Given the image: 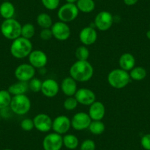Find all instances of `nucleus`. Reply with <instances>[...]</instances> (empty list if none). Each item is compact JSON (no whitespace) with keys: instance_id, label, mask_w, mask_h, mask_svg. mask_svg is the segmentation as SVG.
<instances>
[{"instance_id":"nucleus-36","label":"nucleus","mask_w":150,"mask_h":150,"mask_svg":"<svg viewBox=\"0 0 150 150\" xmlns=\"http://www.w3.org/2000/svg\"><path fill=\"white\" fill-rule=\"evenodd\" d=\"M40 38L43 41H50V40H51L53 38L51 28L42 29V30L40 33Z\"/></svg>"},{"instance_id":"nucleus-34","label":"nucleus","mask_w":150,"mask_h":150,"mask_svg":"<svg viewBox=\"0 0 150 150\" xmlns=\"http://www.w3.org/2000/svg\"><path fill=\"white\" fill-rule=\"evenodd\" d=\"M20 126H21V128L23 130L27 131V132L33 130L35 128L33 119H28V118L23 119L21 123H20Z\"/></svg>"},{"instance_id":"nucleus-25","label":"nucleus","mask_w":150,"mask_h":150,"mask_svg":"<svg viewBox=\"0 0 150 150\" xmlns=\"http://www.w3.org/2000/svg\"><path fill=\"white\" fill-rule=\"evenodd\" d=\"M36 22L38 25L42 29L51 28L53 24V21L52 17L46 13H41L38 14L36 18Z\"/></svg>"},{"instance_id":"nucleus-13","label":"nucleus","mask_w":150,"mask_h":150,"mask_svg":"<svg viewBox=\"0 0 150 150\" xmlns=\"http://www.w3.org/2000/svg\"><path fill=\"white\" fill-rule=\"evenodd\" d=\"M71 127V119L65 115L57 116L52 122V127L54 132L60 135H65Z\"/></svg>"},{"instance_id":"nucleus-29","label":"nucleus","mask_w":150,"mask_h":150,"mask_svg":"<svg viewBox=\"0 0 150 150\" xmlns=\"http://www.w3.org/2000/svg\"><path fill=\"white\" fill-rule=\"evenodd\" d=\"M35 33V28L31 23H27L21 27V36L24 38L30 40L34 37Z\"/></svg>"},{"instance_id":"nucleus-9","label":"nucleus","mask_w":150,"mask_h":150,"mask_svg":"<svg viewBox=\"0 0 150 150\" xmlns=\"http://www.w3.org/2000/svg\"><path fill=\"white\" fill-rule=\"evenodd\" d=\"M42 146L44 150H60L63 146V136L56 132H51L43 139Z\"/></svg>"},{"instance_id":"nucleus-6","label":"nucleus","mask_w":150,"mask_h":150,"mask_svg":"<svg viewBox=\"0 0 150 150\" xmlns=\"http://www.w3.org/2000/svg\"><path fill=\"white\" fill-rule=\"evenodd\" d=\"M79 10L76 4L67 3L60 7L57 11V17L60 21L69 23L77 18L79 15Z\"/></svg>"},{"instance_id":"nucleus-40","label":"nucleus","mask_w":150,"mask_h":150,"mask_svg":"<svg viewBox=\"0 0 150 150\" xmlns=\"http://www.w3.org/2000/svg\"><path fill=\"white\" fill-rule=\"evenodd\" d=\"M146 35L147 38L150 40V30H148V31L146 32Z\"/></svg>"},{"instance_id":"nucleus-11","label":"nucleus","mask_w":150,"mask_h":150,"mask_svg":"<svg viewBox=\"0 0 150 150\" xmlns=\"http://www.w3.org/2000/svg\"><path fill=\"white\" fill-rule=\"evenodd\" d=\"M91 121V119L87 112H77L74 115L72 119H71V127L77 131L85 130L86 129H88V127Z\"/></svg>"},{"instance_id":"nucleus-45","label":"nucleus","mask_w":150,"mask_h":150,"mask_svg":"<svg viewBox=\"0 0 150 150\" xmlns=\"http://www.w3.org/2000/svg\"><path fill=\"white\" fill-rule=\"evenodd\" d=\"M94 1H95V0H94Z\"/></svg>"},{"instance_id":"nucleus-1","label":"nucleus","mask_w":150,"mask_h":150,"mask_svg":"<svg viewBox=\"0 0 150 150\" xmlns=\"http://www.w3.org/2000/svg\"><path fill=\"white\" fill-rule=\"evenodd\" d=\"M93 66L88 60H77L69 69L70 77L79 83L89 81L93 77Z\"/></svg>"},{"instance_id":"nucleus-44","label":"nucleus","mask_w":150,"mask_h":150,"mask_svg":"<svg viewBox=\"0 0 150 150\" xmlns=\"http://www.w3.org/2000/svg\"><path fill=\"white\" fill-rule=\"evenodd\" d=\"M149 28H150V24H149Z\"/></svg>"},{"instance_id":"nucleus-18","label":"nucleus","mask_w":150,"mask_h":150,"mask_svg":"<svg viewBox=\"0 0 150 150\" xmlns=\"http://www.w3.org/2000/svg\"><path fill=\"white\" fill-rule=\"evenodd\" d=\"M88 115L92 121H102L105 115V107L101 102L95 101L89 106Z\"/></svg>"},{"instance_id":"nucleus-20","label":"nucleus","mask_w":150,"mask_h":150,"mask_svg":"<svg viewBox=\"0 0 150 150\" xmlns=\"http://www.w3.org/2000/svg\"><path fill=\"white\" fill-rule=\"evenodd\" d=\"M119 64L120 69L129 71L132 70L135 66V58L130 53H124L121 55L119 60Z\"/></svg>"},{"instance_id":"nucleus-30","label":"nucleus","mask_w":150,"mask_h":150,"mask_svg":"<svg viewBox=\"0 0 150 150\" xmlns=\"http://www.w3.org/2000/svg\"><path fill=\"white\" fill-rule=\"evenodd\" d=\"M90 56V52L86 46H80L75 51V57L77 60H88Z\"/></svg>"},{"instance_id":"nucleus-17","label":"nucleus","mask_w":150,"mask_h":150,"mask_svg":"<svg viewBox=\"0 0 150 150\" xmlns=\"http://www.w3.org/2000/svg\"><path fill=\"white\" fill-rule=\"evenodd\" d=\"M60 88V86L56 80L53 79H47L42 82L41 92L46 97L52 98L57 96Z\"/></svg>"},{"instance_id":"nucleus-12","label":"nucleus","mask_w":150,"mask_h":150,"mask_svg":"<svg viewBox=\"0 0 150 150\" xmlns=\"http://www.w3.org/2000/svg\"><path fill=\"white\" fill-rule=\"evenodd\" d=\"M53 120L46 113H38L33 119L34 127L41 132H50L52 127Z\"/></svg>"},{"instance_id":"nucleus-37","label":"nucleus","mask_w":150,"mask_h":150,"mask_svg":"<svg viewBox=\"0 0 150 150\" xmlns=\"http://www.w3.org/2000/svg\"><path fill=\"white\" fill-rule=\"evenodd\" d=\"M141 144L145 150H150V133L146 134L141 138Z\"/></svg>"},{"instance_id":"nucleus-16","label":"nucleus","mask_w":150,"mask_h":150,"mask_svg":"<svg viewBox=\"0 0 150 150\" xmlns=\"http://www.w3.org/2000/svg\"><path fill=\"white\" fill-rule=\"evenodd\" d=\"M97 38L98 34L95 27L91 26L83 28L79 33L80 41L86 47L93 45L97 40Z\"/></svg>"},{"instance_id":"nucleus-43","label":"nucleus","mask_w":150,"mask_h":150,"mask_svg":"<svg viewBox=\"0 0 150 150\" xmlns=\"http://www.w3.org/2000/svg\"><path fill=\"white\" fill-rule=\"evenodd\" d=\"M4 1H10V0H4Z\"/></svg>"},{"instance_id":"nucleus-15","label":"nucleus","mask_w":150,"mask_h":150,"mask_svg":"<svg viewBox=\"0 0 150 150\" xmlns=\"http://www.w3.org/2000/svg\"><path fill=\"white\" fill-rule=\"evenodd\" d=\"M74 96L77 99L79 104L85 106H90L96 101V94L91 89L85 88L77 89Z\"/></svg>"},{"instance_id":"nucleus-39","label":"nucleus","mask_w":150,"mask_h":150,"mask_svg":"<svg viewBox=\"0 0 150 150\" xmlns=\"http://www.w3.org/2000/svg\"><path fill=\"white\" fill-rule=\"evenodd\" d=\"M67 3H71V4H76L77 2V0H66Z\"/></svg>"},{"instance_id":"nucleus-41","label":"nucleus","mask_w":150,"mask_h":150,"mask_svg":"<svg viewBox=\"0 0 150 150\" xmlns=\"http://www.w3.org/2000/svg\"><path fill=\"white\" fill-rule=\"evenodd\" d=\"M3 150H12V149H5Z\"/></svg>"},{"instance_id":"nucleus-35","label":"nucleus","mask_w":150,"mask_h":150,"mask_svg":"<svg viewBox=\"0 0 150 150\" xmlns=\"http://www.w3.org/2000/svg\"><path fill=\"white\" fill-rule=\"evenodd\" d=\"M80 150H96V144L91 139H86L82 142Z\"/></svg>"},{"instance_id":"nucleus-7","label":"nucleus","mask_w":150,"mask_h":150,"mask_svg":"<svg viewBox=\"0 0 150 150\" xmlns=\"http://www.w3.org/2000/svg\"><path fill=\"white\" fill-rule=\"evenodd\" d=\"M94 27L100 31H107L113 24V16L108 11H100L94 18Z\"/></svg>"},{"instance_id":"nucleus-2","label":"nucleus","mask_w":150,"mask_h":150,"mask_svg":"<svg viewBox=\"0 0 150 150\" xmlns=\"http://www.w3.org/2000/svg\"><path fill=\"white\" fill-rule=\"evenodd\" d=\"M33 50V44L30 40L24 38L21 36L13 40L10 47L11 54L16 59H24L27 57Z\"/></svg>"},{"instance_id":"nucleus-23","label":"nucleus","mask_w":150,"mask_h":150,"mask_svg":"<svg viewBox=\"0 0 150 150\" xmlns=\"http://www.w3.org/2000/svg\"><path fill=\"white\" fill-rule=\"evenodd\" d=\"M76 5L79 11L84 13H90L93 12L96 7L94 0H77Z\"/></svg>"},{"instance_id":"nucleus-22","label":"nucleus","mask_w":150,"mask_h":150,"mask_svg":"<svg viewBox=\"0 0 150 150\" xmlns=\"http://www.w3.org/2000/svg\"><path fill=\"white\" fill-rule=\"evenodd\" d=\"M28 89L29 86L27 82L18 81L11 85L8 91L12 96H17V95L26 94Z\"/></svg>"},{"instance_id":"nucleus-27","label":"nucleus","mask_w":150,"mask_h":150,"mask_svg":"<svg viewBox=\"0 0 150 150\" xmlns=\"http://www.w3.org/2000/svg\"><path fill=\"white\" fill-rule=\"evenodd\" d=\"M88 129L93 135H102L105 130V125L102 121H91Z\"/></svg>"},{"instance_id":"nucleus-14","label":"nucleus","mask_w":150,"mask_h":150,"mask_svg":"<svg viewBox=\"0 0 150 150\" xmlns=\"http://www.w3.org/2000/svg\"><path fill=\"white\" fill-rule=\"evenodd\" d=\"M29 63L35 69H41L47 66L48 57L44 51L40 50H35L31 52L28 56Z\"/></svg>"},{"instance_id":"nucleus-21","label":"nucleus","mask_w":150,"mask_h":150,"mask_svg":"<svg viewBox=\"0 0 150 150\" xmlns=\"http://www.w3.org/2000/svg\"><path fill=\"white\" fill-rule=\"evenodd\" d=\"M16 9L13 4L10 1H5L0 5V16L4 19H9L13 18Z\"/></svg>"},{"instance_id":"nucleus-42","label":"nucleus","mask_w":150,"mask_h":150,"mask_svg":"<svg viewBox=\"0 0 150 150\" xmlns=\"http://www.w3.org/2000/svg\"><path fill=\"white\" fill-rule=\"evenodd\" d=\"M1 119H2V116H1V114H0V120H1Z\"/></svg>"},{"instance_id":"nucleus-31","label":"nucleus","mask_w":150,"mask_h":150,"mask_svg":"<svg viewBox=\"0 0 150 150\" xmlns=\"http://www.w3.org/2000/svg\"><path fill=\"white\" fill-rule=\"evenodd\" d=\"M78 102L74 96H68L63 102V108L68 111H72L76 109L78 105Z\"/></svg>"},{"instance_id":"nucleus-28","label":"nucleus","mask_w":150,"mask_h":150,"mask_svg":"<svg viewBox=\"0 0 150 150\" xmlns=\"http://www.w3.org/2000/svg\"><path fill=\"white\" fill-rule=\"evenodd\" d=\"M12 95L8 90H0V110L10 107Z\"/></svg>"},{"instance_id":"nucleus-5","label":"nucleus","mask_w":150,"mask_h":150,"mask_svg":"<svg viewBox=\"0 0 150 150\" xmlns=\"http://www.w3.org/2000/svg\"><path fill=\"white\" fill-rule=\"evenodd\" d=\"M10 108L14 114L23 116L30 110L31 101L26 94L13 96Z\"/></svg>"},{"instance_id":"nucleus-38","label":"nucleus","mask_w":150,"mask_h":150,"mask_svg":"<svg viewBox=\"0 0 150 150\" xmlns=\"http://www.w3.org/2000/svg\"><path fill=\"white\" fill-rule=\"evenodd\" d=\"M123 1L124 3L127 6H133V5H136L138 2V0H123Z\"/></svg>"},{"instance_id":"nucleus-19","label":"nucleus","mask_w":150,"mask_h":150,"mask_svg":"<svg viewBox=\"0 0 150 150\" xmlns=\"http://www.w3.org/2000/svg\"><path fill=\"white\" fill-rule=\"evenodd\" d=\"M60 87L63 94L66 96H74L77 91V82L71 77H68L63 79Z\"/></svg>"},{"instance_id":"nucleus-26","label":"nucleus","mask_w":150,"mask_h":150,"mask_svg":"<svg viewBox=\"0 0 150 150\" xmlns=\"http://www.w3.org/2000/svg\"><path fill=\"white\" fill-rule=\"evenodd\" d=\"M129 77L132 80L135 81H141L146 78L147 75L146 70L144 67L137 66L134 67L131 71H129Z\"/></svg>"},{"instance_id":"nucleus-32","label":"nucleus","mask_w":150,"mask_h":150,"mask_svg":"<svg viewBox=\"0 0 150 150\" xmlns=\"http://www.w3.org/2000/svg\"><path fill=\"white\" fill-rule=\"evenodd\" d=\"M29 89L34 93H38L41 91L42 81L37 77H33L28 83Z\"/></svg>"},{"instance_id":"nucleus-33","label":"nucleus","mask_w":150,"mask_h":150,"mask_svg":"<svg viewBox=\"0 0 150 150\" xmlns=\"http://www.w3.org/2000/svg\"><path fill=\"white\" fill-rule=\"evenodd\" d=\"M60 0H41V3L46 9L49 11H54L60 5Z\"/></svg>"},{"instance_id":"nucleus-3","label":"nucleus","mask_w":150,"mask_h":150,"mask_svg":"<svg viewBox=\"0 0 150 150\" xmlns=\"http://www.w3.org/2000/svg\"><path fill=\"white\" fill-rule=\"evenodd\" d=\"M128 71L122 69H114L108 74V82L110 86L115 89H122L130 82Z\"/></svg>"},{"instance_id":"nucleus-4","label":"nucleus","mask_w":150,"mask_h":150,"mask_svg":"<svg viewBox=\"0 0 150 150\" xmlns=\"http://www.w3.org/2000/svg\"><path fill=\"white\" fill-rule=\"evenodd\" d=\"M21 27L22 26L19 21L12 18L9 19H5L2 21L0 27V30L2 35L5 38L13 41L21 36Z\"/></svg>"},{"instance_id":"nucleus-8","label":"nucleus","mask_w":150,"mask_h":150,"mask_svg":"<svg viewBox=\"0 0 150 150\" xmlns=\"http://www.w3.org/2000/svg\"><path fill=\"white\" fill-rule=\"evenodd\" d=\"M14 75L18 81L28 83L30 80L35 77V69L30 63H22L16 68Z\"/></svg>"},{"instance_id":"nucleus-10","label":"nucleus","mask_w":150,"mask_h":150,"mask_svg":"<svg viewBox=\"0 0 150 150\" xmlns=\"http://www.w3.org/2000/svg\"><path fill=\"white\" fill-rule=\"evenodd\" d=\"M53 38L60 41H65L69 38L71 35V30L67 23L63 21H57L53 23L51 27Z\"/></svg>"},{"instance_id":"nucleus-24","label":"nucleus","mask_w":150,"mask_h":150,"mask_svg":"<svg viewBox=\"0 0 150 150\" xmlns=\"http://www.w3.org/2000/svg\"><path fill=\"white\" fill-rule=\"evenodd\" d=\"M63 146L68 149L74 150L79 146V139L73 134H65L63 136Z\"/></svg>"}]
</instances>
